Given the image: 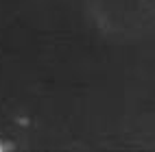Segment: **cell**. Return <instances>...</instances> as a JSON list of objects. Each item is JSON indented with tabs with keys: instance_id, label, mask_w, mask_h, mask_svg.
Instances as JSON below:
<instances>
[{
	"instance_id": "1",
	"label": "cell",
	"mask_w": 155,
	"mask_h": 152,
	"mask_svg": "<svg viewBox=\"0 0 155 152\" xmlns=\"http://www.w3.org/2000/svg\"><path fill=\"white\" fill-rule=\"evenodd\" d=\"M85 7L107 37L136 42L155 30V0H87Z\"/></svg>"
}]
</instances>
